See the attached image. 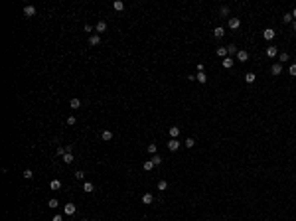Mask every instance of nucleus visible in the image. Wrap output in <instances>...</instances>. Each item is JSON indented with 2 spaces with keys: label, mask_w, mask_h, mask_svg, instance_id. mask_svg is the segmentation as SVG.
Masks as SVG:
<instances>
[{
  "label": "nucleus",
  "mask_w": 296,
  "mask_h": 221,
  "mask_svg": "<svg viewBox=\"0 0 296 221\" xmlns=\"http://www.w3.org/2000/svg\"><path fill=\"white\" fill-rule=\"evenodd\" d=\"M274 36H276V32L272 30V28H264V30H263V38L267 39V42H270V39H274Z\"/></svg>",
  "instance_id": "1"
},
{
  "label": "nucleus",
  "mask_w": 296,
  "mask_h": 221,
  "mask_svg": "<svg viewBox=\"0 0 296 221\" xmlns=\"http://www.w3.org/2000/svg\"><path fill=\"white\" fill-rule=\"evenodd\" d=\"M113 8H115V10H118V12H123V10H125V2H120V0H115Z\"/></svg>",
  "instance_id": "19"
},
{
  "label": "nucleus",
  "mask_w": 296,
  "mask_h": 221,
  "mask_svg": "<svg viewBox=\"0 0 296 221\" xmlns=\"http://www.w3.org/2000/svg\"><path fill=\"white\" fill-rule=\"evenodd\" d=\"M83 192H87V194H93V192H95V186H93L91 182H85V184H83Z\"/></svg>",
  "instance_id": "15"
},
{
  "label": "nucleus",
  "mask_w": 296,
  "mask_h": 221,
  "mask_svg": "<svg viewBox=\"0 0 296 221\" xmlns=\"http://www.w3.org/2000/svg\"><path fill=\"white\" fill-rule=\"evenodd\" d=\"M217 57H229V55H227V47H217Z\"/></svg>",
  "instance_id": "22"
},
{
  "label": "nucleus",
  "mask_w": 296,
  "mask_h": 221,
  "mask_svg": "<svg viewBox=\"0 0 296 221\" xmlns=\"http://www.w3.org/2000/svg\"><path fill=\"white\" fill-rule=\"evenodd\" d=\"M95 32L97 34H103V32H107V22H97V26H95Z\"/></svg>",
  "instance_id": "8"
},
{
  "label": "nucleus",
  "mask_w": 296,
  "mask_h": 221,
  "mask_svg": "<svg viewBox=\"0 0 296 221\" xmlns=\"http://www.w3.org/2000/svg\"><path fill=\"white\" fill-rule=\"evenodd\" d=\"M49 188H52V189H61V182H59V180H52Z\"/></svg>",
  "instance_id": "31"
},
{
  "label": "nucleus",
  "mask_w": 296,
  "mask_h": 221,
  "mask_svg": "<svg viewBox=\"0 0 296 221\" xmlns=\"http://www.w3.org/2000/svg\"><path fill=\"white\" fill-rule=\"evenodd\" d=\"M180 136V126H170V138H178Z\"/></svg>",
  "instance_id": "16"
},
{
  "label": "nucleus",
  "mask_w": 296,
  "mask_h": 221,
  "mask_svg": "<svg viewBox=\"0 0 296 221\" xmlns=\"http://www.w3.org/2000/svg\"><path fill=\"white\" fill-rule=\"evenodd\" d=\"M290 14H292V18L296 20V8H294V10H292V12H290Z\"/></svg>",
  "instance_id": "42"
},
{
  "label": "nucleus",
  "mask_w": 296,
  "mask_h": 221,
  "mask_svg": "<svg viewBox=\"0 0 296 221\" xmlns=\"http://www.w3.org/2000/svg\"><path fill=\"white\" fill-rule=\"evenodd\" d=\"M101 138H103L105 142H109V140H113V132H111V130H103V134H101Z\"/></svg>",
  "instance_id": "17"
},
{
  "label": "nucleus",
  "mask_w": 296,
  "mask_h": 221,
  "mask_svg": "<svg viewBox=\"0 0 296 221\" xmlns=\"http://www.w3.org/2000/svg\"><path fill=\"white\" fill-rule=\"evenodd\" d=\"M241 26V20L237 18V16H233V18H229V28L231 30H237V28Z\"/></svg>",
  "instance_id": "6"
},
{
  "label": "nucleus",
  "mask_w": 296,
  "mask_h": 221,
  "mask_svg": "<svg viewBox=\"0 0 296 221\" xmlns=\"http://www.w3.org/2000/svg\"><path fill=\"white\" fill-rule=\"evenodd\" d=\"M196 81H199L201 85L207 83V75H205V73H197V75H196Z\"/></svg>",
  "instance_id": "24"
},
{
  "label": "nucleus",
  "mask_w": 296,
  "mask_h": 221,
  "mask_svg": "<svg viewBox=\"0 0 296 221\" xmlns=\"http://www.w3.org/2000/svg\"><path fill=\"white\" fill-rule=\"evenodd\" d=\"M75 178H77V180H83V178H85V172H83V170H77V172H75Z\"/></svg>",
  "instance_id": "36"
},
{
  "label": "nucleus",
  "mask_w": 296,
  "mask_h": 221,
  "mask_svg": "<svg viewBox=\"0 0 296 221\" xmlns=\"http://www.w3.org/2000/svg\"><path fill=\"white\" fill-rule=\"evenodd\" d=\"M194 144H196V140H194V138H186V146H188V148H191Z\"/></svg>",
  "instance_id": "37"
},
{
  "label": "nucleus",
  "mask_w": 296,
  "mask_h": 221,
  "mask_svg": "<svg viewBox=\"0 0 296 221\" xmlns=\"http://www.w3.org/2000/svg\"><path fill=\"white\" fill-rule=\"evenodd\" d=\"M288 73L292 75V77H296V63H292V65L288 67Z\"/></svg>",
  "instance_id": "35"
},
{
  "label": "nucleus",
  "mask_w": 296,
  "mask_h": 221,
  "mask_svg": "<svg viewBox=\"0 0 296 221\" xmlns=\"http://www.w3.org/2000/svg\"><path fill=\"white\" fill-rule=\"evenodd\" d=\"M229 14H231L229 6H221V8H219V16H221V18H227Z\"/></svg>",
  "instance_id": "13"
},
{
  "label": "nucleus",
  "mask_w": 296,
  "mask_h": 221,
  "mask_svg": "<svg viewBox=\"0 0 296 221\" xmlns=\"http://www.w3.org/2000/svg\"><path fill=\"white\" fill-rule=\"evenodd\" d=\"M245 81H247V83H255V81H257V75H255V73H253V71H249V73H247V75H245Z\"/></svg>",
  "instance_id": "14"
},
{
  "label": "nucleus",
  "mask_w": 296,
  "mask_h": 221,
  "mask_svg": "<svg viewBox=\"0 0 296 221\" xmlns=\"http://www.w3.org/2000/svg\"><path fill=\"white\" fill-rule=\"evenodd\" d=\"M61 160H63V162H65V164H71L73 160H75V156H73V152H67V154H65V156H63V158H61Z\"/></svg>",
  "instance_id": "21"
},
{
  "label": "nucleus",
  "mask_w": 296,
  "mask_h": 221,
  "mask_svg": "<svg viewBox=\"0 0 296 221\" xmlns=\"http://www.w3.org/2000/svg\"><path fill=\"white\" fill-rule=\"evenodd\" d=\"M150 160H152V164H154V166H160V164H162V156H158V154H154Z\"/></svg>",
  "instance_id": "29"
},
{
  "label": "nucleus",
  "mask_w": 296,
  "mask_h": 221,
  "mask_svg": "<svg viewBox=\"0 0 296 221\" xmlns=\"http://www.w3.org/2000/svg\"><path fill=\"white\" fill-rule=\"evenodd\" d=\"M65 154H67L65 146H57V156H61V158H63V156H65Z\"/></svg>",
  "instance_id": "33"
},
{
  "label": "nucleus",
  "mask_w": 296,
  "mask_h": 221,
  "mask_svg": "<svg viewBox=\"0 0 296 221\" xmlns=\"http://www.w3.org/2000/svg\"><path fill=\"white\" fill-rule=\"evenodd\" d=\"M81 221H89V219H81Z\"/></svg>",
  "instance_id": "43"
},
{
  "label": "nucleus",
  "mask_w": 296,
  "mask_h": 221,
  "mask_svg": "<svg viewBox=\"0 0 296 221\" xmlns=\"http://www.w3.org/2000/svg\"><path fill=\"white\" fill-rule=\"evenodd\" d=\"M290 59V53L288 52H280V63H286Z\"/></svg>",
  "instance_id": "30"
},
{
  "label": "nucleus",
  "mask_w": 296,
  "mask_h": 221,
  "mask_svg": "<svg viewBox=\"0 0 296 221\" xmlns=\"http://www.w3.org/2000/svg\"><path fill=\"white\" fill-rule=\"evenodd\" d=\"M85 32H89V34H91V32H95V28H91L89 24H87V26H85Z\"/></svg>",
  "instance_id": "40"
},
{
  "label": "nucleus",
  "mask_w": 296,
  "mask_h": 221,
  "mask_svg": "<svg viewBox=\"0 0 296 221\" xmlns=\"http://www.w3.org/2000/svg\"><path fill=\"white\" fill-rule=\"evenodd\" d=\"M69 107H71L73 111H75V109H79V107H81V101H79L77 97H75V99H71V101H69Z\"/></svg>",
  "instance_id": "18"
},
{
  "label": "nucleus",
  "mask_w": 296,
  "mask_h": 221,
  "mask_svg": "<svg viewBox=\"0 0 296 221\" xmlns=\"http://www.w3.org/2000/svg\"><path fill=\"white\" fill-rule=\"evenodd\" d=\"M142 168H144L146 172H150V170L154 168V164H152V160H148V162H144V164H142Z\"/></svg>",
  "instance_id": "32"
},
{
  "label": "nucleus",
  "mask_w": 296,
  "mask_h": 221,
  "mask_svg": "<svg viewBox=\"0 0 296 221\" xmlns=\"http://www.w3.org/2000/svg\"><path fill=\"white\" fill-rule=\"evenodd\" d=\"M213 36H215L217 39H221V38H223V36H225V30H223V28H221V26H217L215 30H213Z\"/></svg>",
  "instance_id": "11"
},
{
  "label": "nucleus",
  "mask_w": 296,
  "mask_h": 221,
  "mask_svg": "<svg viewBox=\"0 0 296 221\" xmlns=\"http://www.w3.org/2000/svg\"><path fill=\"white\" fill-rule=\"evenodd\" d=\"M24 16H28V18L36 16V8H34V6H26V8H24Z\"/></svg>",
  "instance_id": "12"
},
{
  "label": "nucleus",
  "mask_w": 296,
  "mask_h": 221,
  "mask_svg": "<svg viewBox=\"0 0 296 221\" xmlns=\"http://www.w3.org/2000/svg\"><path fill=\"white\" fill-rule=\"evenodd\" d=\"M168 150H170V152L180 150V140H178V138H170V142H168Z\"/></svg>",
  "instance_id": "3"
},
{
  "label": "nucleus",
  "mask_w": 296,
  "mask_h": 221,
  "mask_svg": "<svg viewBox=\"0 0 296 221\" xmlns=\"http://www.w3.org/2000/svg\"><path fill=\"white\" fill-rule=\"evenodd\" d=\"M158 189H160V192H166V189H168V182H166V180H160V182H158Z\"/></svg>",
  "instance_id": "27"
},
{
  "label": "nucleus",
  "mask_w": 296,
  "mask_h": 221,
  "mask_svg": "<svg viewBox=\"0 0 296 221\" xmlns=\"http://www.w3.org/2000/svg\"><path fill=\"white\" fill-rule=\"evenodd\" d=\"M146 150L150 152L152 156H154V154H156V152H158V144H156V142H150V144H148V148H146Z\"/></svg>",
  "instance_id": "20"
},
{
  "label": "nucleus",
  "mask_w": 296,
  "mask_h": 221,
  "mask_svg": "<svg viewBox=\"0 0 296 221\" xmlns=\"http://www.w3.org/2000/svg\"><path fill=\"white\" fill-rule=\"evenodd\" d=\"M75 211H77L75 203H65V205H63V213L65 215H75Z\"/></svg>",
  "instance_id": "2"
},
{
  "label": "nucleus",
  "mask_w": 296,
  "mask_h": 221,
  "mask_svg": "<svg viewBox=\"0 0 296 221\" xmlns=\"http://www.w3.org/2000/svg\"><path fill=\"white\" fill-rule=\"evenodd\" d=\"M270 73H272V75H280V73H282V63H280V61H278V63H272L270 65Z\"/></svg>",
  "instance_id": "4"
},
{
  "label": "nucleus",
  "mask_w": 296,
  "mask_h": 221,
  "mask_svg": "<svg viewBox=\"0 0 296 221\" xmlns=\"http://www.w3.org/2000/svg\"><path fill=\"white\" fill-rule=\"evenodd\" d=\"M225 47H227V55H229V57L233 55V53H237V52H239V50H237V47L233 46V44H229V46H225Z\"/></svg>",
  "instance_id": "26"
},
{
  "label": "nucleus",
  "mask_w": 296,
  "mask_h": 221,
  "mask_svg": "<svg viewBox=\"0 0 296 221\" xmlns=\"http://www.w3.org/2000/svg\"><path fill=\"white\" fill-rule=\"evenodd\" d=\"M237 59H239V61H247V59H249V52L239 50V52H237Z\"/></svg>",
  "instance_id": "10"
},
{
  "label": "nucleus",
  "mask_w": 296,
  "mask_h": 221,
  "mask_svg": "<svg viewBox=\"0 0 296 221\" xmlns=\"http://www.w3.org/2000/svg\"><path fill=\"white\" fill-rule=\"evenodd\" d=\"M47 207H52V209H57V207H59V202L55 199V197H52V199L47 202Z\"/></svg>",
  "instance_id": "25"
},
{
  "label": "nucleus",
  "mask_w": 296,
  "mask_h": 221,
  "mask_svg": "<svg viewBox=\"0 0 296 221\" xmlns=\"http://www.w3.org/2000/svg\"><path fill=\"white\" fill-rule=\"evenodd\" d=\"M67 124H69V126H73V124H75V117H69V118H67Z\"/></svg>",
  "instance_id": "38"
},
{
  "label": "nucleus",
  "mask_w": 296,
  "mask_h": 221,
  "mask_svg": "<svg viewBox=\"0 0 296 221\" xmlns=\"http://www.w3.org/2000/svg\"><path fill=\"white\" fill-rule=\"evenodd\" d=\"M142 203H144V205H152V203H154V195H152V194H144V195H142Z\"/></svg>",
  "instance_id": "9"
},
{
  "label": "nucleus",
  "mask_w": 296,
  "mask_h": 221,
  "mask_svg": "<svg viewBox=\"0 0 296 221\" xmlns=\"http://www.w3.org/2000/svg\"><path fill=\"white\" fill-rule=\"evenodd\" d=\"M278 55V47L276 46H269L267 47V57H276Z\"/></svg>",
  "instance_id": "7"
},
{
  "label": "nucleus",
  "mask_w": 296,
  "mask_h": 221,
  "mask_svg": "<svg viewBox=\"0 0 296 221\" xmlns=\"http://www.w3.org/2000/svg\"><path fill=\"white\" fill-rule=\"evenodd\" d=\"M221 65H223L225 69H231V67H233V57H225V59H223V63H221Z\"/></svg>",
  "instance_id": "23"
},
{
  "label": "nucleus",
  "mask_w": 296,
  "mask_h": 221,
  "mask_svg": "<svg viewBox=\"0 0 296 221\" xmlns=\"http://www.w3.org/2000/svg\"><path fill=\"white\" fill-rule=\"evenodd\" d=\"M292 20H294V18H292V14H290V12H286V14L282 16V22H284V24H292Z\"/></svg>",
  "instance_id": "28"
},
{
  "label": "nucleus",
  "mask_w": 296,
  "mask_h": 221,
  "mask_svg": "<svg viewBox=\"0 0 296 221\" xmlns=\"http://www.w3.org/2000/svg\"><path fill=\"white\" fill-rule=\"evenodd\" d=\"M22 176H24L26 180H32V178H34V172H32V170H24V174H22Z\"/></svg>",
  "instance_id": "34"
},
{
  "label": "nucleus",
  "mask_w": 296,
  "mask_h": 221,
  "mask_svg": "<svg viewBox=\"0 0 296 221\" xmlns=\"http://www.w3.org/2000/svg\"><path fill=\"white\" fill-rule=\"evenodd\" d=\"M101 44V36L99 34H91L89 36V46H99Z\"/></svg>",
  "instance_id": "5"
},
{
  "label": "nucleus",
  "mask_w": 296,
  "mask_h": 221,
  "mask_svg": "<svg viewBox=\"0 0 296 221\" xmlns=\"http://www.w3.org/2000/svg\"><path fill=\"white\" fill-rule=\"evenodd\" d=\"M292 30L296 32V20H292Z\"/></svg>",
  "instance_id": "41"
},
{
  "label": "nucleus",
  "mask_w": 296,
  "mask_h": 221,
  "mask_svg": "<svg viewBox=\"0 0 296 221\" xmlns=\"http://www.w3.org/2000/svg\"><path fill=\"white\" fill-rule=\"evenodd\" d=\"M52 221H63V217L57 213V215H53V219H52Z\"/></svg>",
  "instance_id": "39"
}]
</instances>
